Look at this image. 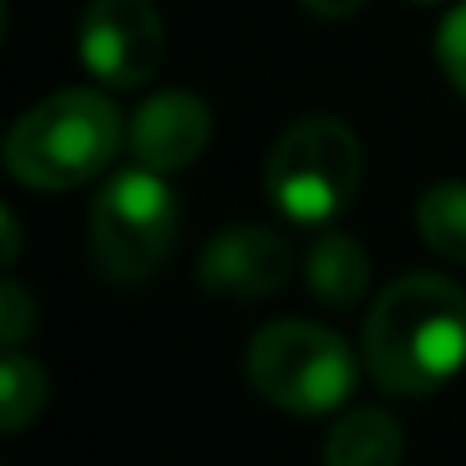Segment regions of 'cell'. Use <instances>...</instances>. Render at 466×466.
Wrapping results in <instances>:
<instances>
[{"instance_id":"1","label":"cell","mask_w":466,"mask_h":466,"mask_svg":"<svg viewBox=\"0 0 466 466\" xmlns=\"http://www.w3.org/2000/svg\"><path fill=\"white\" fill-rule=\"evenodd\" d=\"M361 357L398 398H425L466 366V293L434 270L393 279L366 316Z\"/></svg>"},{"instance_id":"2","label":"cell","mask_w":466,"mask_h":466,"mask_svg":"<svg viewBox=\"0 0 466 466\" xmlns=\"http://www.w3.org/2000/svg\"><path fill=\"white\" fill-rule=\"evenodd\" d=\"M124 119L106 92L65 87L24 110L5 137V169L33 192H69L110 169Z\"/></svg>"},{"instance_id":"3","label":"cell","mask_w":466,"mask_h":466,"mask_svg":"<svg viewBox=\"0 0 466 466\" xmlns=\"http://www.w3.org/2000/svg\"><path fill=\"white\" fill-rule=\"evenodd\" d=\"M178 228H183V210L165 174L147 165L119 169L115 178H106V187L92 201V219H87L92 261L115 284H142L169 261Z\"/></svg>"},{"instance_id":"4","label":"cell","mask_w":466,"mask_h":466,"mask_svg":"<svg viewBox=\"0 0 466 466\" xmlns=\"http://www.w3.org/2000/svg\"><path fill=\"white\" fill-rule=\"evenodd\" d=\"M248 384L289 416H325L352 398L357 357L316 320H270L248 343Z\"/></svg>"},{"instance_id":"5","label":"cell","mask_w":466,"mask_h":466,"mask_svg":"<svg viewBox=\"0 0 466 466\" xmlns=\"http://www.w3.org/2000/svg\"><path fill=\"white\" fill-rule=\"evenodd\" d=\"M366 151L334 115H307L275 142L266 160V192L293 224H325L348 210L361 187Z\"/></svg>"},{"instance_id":"6","label":"cell","mask_w":466,"mask_h":466,"mask_svg":"<svg viewBox=\"0 0 466 466\" xmlns=\"http://www.w3.org/2000/svg\"><path fill=\"white\" fill-rule=\"evenodd\" d=\"M78 60L83 69L119 92L156 78L165 60V24L151 0H87L78 19Z\"/></svg>"},{"instance_id":"7","label":"cell","mask_w":466,"mask_h":466,"mask_svg":"<svg viewBox=\"0 0 466 466\" xmlns=\"http://www.w3.org/2000/svg\"><path fill=\"white\" fill-rule=\"evenodd\" d=\"M293 275V248L270 224H233L201 248L197 279L210 298L261 302L275 298Z\"/></svg>"},{"instance_id":"8","label":"cell","mask_w":466,"mask_h":466,"mask_svg":"<svg viewBox=\"0 0 466 466\" xmlns=\"http://www.w3.org/2000/svg\"><path fill=\"white\" fill-rule=\"evenodd\" d=\"M210 128H215L210 106L197 92L169 87V92L147 96L137 115L128 119V151L137 165L156 174H174V169H187L206 151Z\"/></svg>"},{"instance_id":"9","label":"cell","mask_w":466,"mask_h":466,"mask_svg":"<svg viewBox=\"0 0 466 466\" xmlns=\"http://www.w3.org/2000/svg\"><path fill=\"white\" fill-rule=\"evenodd\" d=\"M402 425L384 407H357L334 420L325 439V466H398L402 461Z\"/></svg>"},{"instance_id":"10","label":"cell","mask_w":466,"mask_h":466,"mask_svg":"<svg viewBox=\"0 0 466 466\" xmlns=\"http://www.w3.org/2000/svg\"><path fill=\"white\" fill-rule=\"evenodd\" d=\"M307 284L311 293L325 302V307H357L370 289V257L357 238H348V233H329V238H320L307 257Z\"/></svg>"},{"instance_id":"11","label":"cell","mask_w":466,"mask_h":466,"mask_svg":"<svg viewBox=\"0 0 466 466\" xmlns=\"http://www.w3.org/2000/svg\"><path fill=\"white\" fill-rule=\"evenodd\" d=\"M416 228L430 252L466 266V178H439L416 201Z\"/></svg>"},{"instance_id":"12","label":"cell","mask_w":466,"mask_h":466,"mask_svg":"<svg viewBox=\"0 0 466 466\" xmlns=\"http://www.w3.org/2000/svg\"><path fill=\"white\" fill-rule=\"evenodd\" d=\"M42 407H46V370L19 348H10L0 361V425H5V434L33 425Z\"/></svg>"},{"instance_id":"13","label":"cell","mask_w":466,"mask_h":466,"mask_svg":"<svg viewBox=\"0 0 466 466\" xmlns=\"http://www.w3.org/2000/svg\"><path fill=\"white\" fill-rule=\"evenodd\" d=\"M434 56H439V69L443 78L466 96V0L457 10H448V19L439 24V37H434Z\"/></svg>"},{"instance_id":"14","label":"cell","mask_w":466,"mask_h":466,"mask_svg":"<svg viewBox=\"0 0 466 466\" xmlns=\"http://www.w3.org/2000/svg\"><path fill=\"white\" fill-rule=\"evenodd\" d=\"M37 325V302L28 298L24 284L5 279L0 284V339H5V348H19Z\"/></svg>"},{"instance_id":"15","label":"cell","mask_w":466,"mask_h":466,"mask_svg":"<svg viewBox=\"0 0 466 466\" xmlns=\"http://www.w3.org/2000/svg\"><path fill=\"white\" fill-rule=\"evenodd\" d=\"M302 5L320 19H352L357 10H366V0H302Z\"/></svg>"},{"instance_id":"16","label":"cell","mask_w":466,"mask_h":466,"mask_svg":"<svg viewBox=\"0 0 466 466\" xmlns=\"http://www.w3.org/2000/svg\"><path fill=\"white\" fill-rule=\"evenodd\" d=\"M0 224H5V266L19 261V219L15 210H0Z\"/></svg>"},{"instance_id":"17","label":"cell","mask_w":466,"mask_h":466,"mask_svg":"<svg viewBox=\"0 0 466 466\" xmlns=\"http://www.w3.org/2000/svg\"><path fill=\"white\" fill-rule=\"evenodd\" d=\"M416 5H439V0H416Z\"/></svg>"}]
</instances>
